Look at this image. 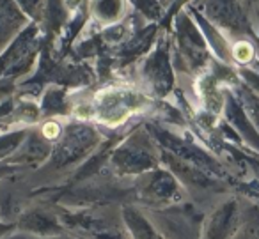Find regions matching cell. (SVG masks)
Instances as JSON below:
<instances>
[{
    "label": "cell",
    "mask_w": 259,
    "mask_h": 239,
    "mask_svg": "<svg viewBox=\"0 0 259 239\" xmlns=\"http://www.w3.org/2000/svg\"><path fill=\"white\" fill-rule=\"evenodd\" d=\"M43 133L48 136V138H54V136H57V133H59V126L54 124V122H48V124L43 128Z\"/></svg>",
    "instance_id": "7a4b0ae2"
},
{
    "label": "cell",
    "mask_w": 259,
    "mask_h": 239,
    "mask_svg": "<svg viewBox=\"0 0 259 239\" xmlns=\"http://www.w3.org/2000/svg\"><path fill=\"white\" fill-rule=\"evenodd\" d=\"M233 55L238 62L245 64V62H250L252 57H254V48H252V44H248V43H238L233 50Z\"/></svg>",
    "instance_id": "6da1fadb"
}]
</instances>
